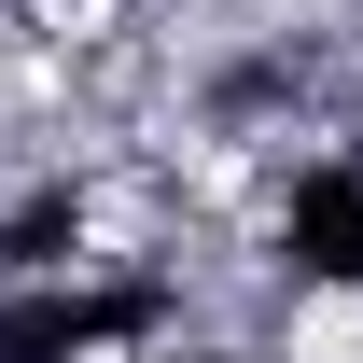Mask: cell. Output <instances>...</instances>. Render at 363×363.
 <instances>
[{"mask_svg":"<svg viewBox=\"0 0 363 363\" xmlns=\"http://www.w3.org/2000/svg\"><path fill=\"white\" fill-rule=\"evenodd\" d=\"M252 363H363V266H308Z\"/></svg>","mask_w":363,"mask_h":363,"instance_id":"1","label":"cell"}]
</instances>
